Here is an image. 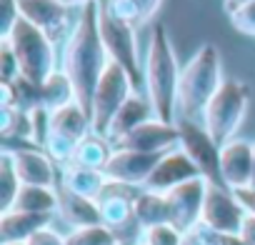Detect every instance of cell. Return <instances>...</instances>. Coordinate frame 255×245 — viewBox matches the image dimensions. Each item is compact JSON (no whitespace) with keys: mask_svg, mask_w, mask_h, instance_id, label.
I'll return each instance as SVG.
<instances>
[{"mask_svg":"<svg viewBox=\"0 0 255 245\" xmlns=\"http://www.w3.org/2000/svg\"><path fill=\"white\" fill-rule=\"evenodd\" d=\"M108 53L100 38V25H98V0L85 8H80V15L65 40L63 48V73L68 75L73 90H75V103L90 113L93 108V95L100 83V75L108 65Z\"/></svg>","mask_w":255,"mask_h":245,"instance_id":"1","label":"cell"},{"mask_svg":"<svg viewBox=\"0 0 255 245\" xmlns=\"http://www.w3.org/2000/svg\"><path fill=\"white\" fill-rule=\"evenodd\" d=\"M133 245H148V243H145V240L140 238V240H138V243H133Z\"/></svg>","mask_w":255,"mask_h":245,"instance_id":"44","label":"cell"},{"mask_svg":"<svg viewBox=\"0 0 255 245\" xmlns=\"http://www.w3.org/2000/svg\"><path fill=\"white\" fill-rule=\"evenodd\" d=\"M113 143L108 138H100V135H88L85 140L78 143L75 153H73V160L75 165H83V168H90V170H105L110 155H113Z\"/></svg>","mask_w":255,"mask_h":245,"instance_id":"25","label":"cell"},{"mask_svg":"<svg viewBox=\"0 0 255 245\" xmlns=\"http://www.w3.org/2000/svg\"><path fill=\"white\" fill-rule=\"evenodd\" d=\"M20 188H23V183L15 173L13 158H10V153L3 150V155H0V213L13 210Z\"/></svg>","mask_w":255,"mask_h":245,"instance_id":"26","label":"cell"},{"mask_svg":"<svg viewBox=\"0 0 255 245\" xmlns=\"http://www.w3.org/2000/svg\"><path fill=\"white\" fill-rule=\"evenodd\" d=\"M223 60L213 43H203L183 65L178 85V120L203 122V113L223 85ZM175 120V122H178Z\"/></svg>","mask_w":255,"mask_h":245,"instance_id":"3","label":"cell"},{"mask_svg":"<svg viewBox=\"0 0 255 245\" xmlns=\"http://www.w3.org/2000/svg\"><path fill=\"white\" fill-rule=\"evenodd\" d=\"M30 118V138L38 148H45L48 135H50V110L48 108H35L28 113Z\"/></svg>","mask_w":255,"mask_h":245,"instance_id":"30","label":"cell"},{"mask_svg":"<svg viewBox=\"0 0 255 245\" xmlns=\"http://www.w3.org/2000/svg\"><path fill=\"white\" fill-rule=\"evenodd\" d=\"M245 210L238 203L235 193L225 185H213L208 183V193H205V205H203V220L200 225H205L208 230L215 233H228V235H238L245 220Z\"/></svg>","mask_w":255,"mask_h":245,"instance_id":"9","label":"cell"},{"mask_svg":"<svg viewBox=\"0 0 255 245\" xmlns=\"http://www.w3.org/2000/svg\"><path fill=\"white\" fill-rule=\"evenodd\" d=\"M0 60H3V68H0V83H15L20 78V65L18 58L10 48L8 40H0Z\"/></svg>","mask_w":255,"mask_h":245,"instance_id":"32","label":"cell"},{"mask_svg":"<svg viewBox=\"0 0 255 245\" xmlns=\"http://www.w3.org/2000/svg\"><path fill=\"white\" fill-rule=\"evenodd\" d=\"M60 183L68 190H73V193H78L83 198L98 200L100 193H103V188L108 185V178H105L103 170H90V168L68 163V165L60 168Z\"/></svg>","mask_w":255,"mask_h":245,"instance_id":"23","label":"cell"},{"mask_svg":"<svg viewBox=\"0 0 255 245\" xmlns=\"http://www.w3.org/2000/svg\"><path fill=\"white\" fill-rule=\"evenodd\" d=\"M203 228H205V225H203ZM205 235H208V243H210V245H245L240 235L215 233V230H208V228H205Z\"/></svg>","mask_w":255,"mask_h":245,"instance_id":"37","label":"cell"},{"mask_svg":"<svg viewBox=\"0 0 255 245\" xmlns=\"http://www.w3.org/2000/svg\"><path fill=\"white\" fill-rule=\"evenodd\" d=\"M68 103H75V90L63 70H58L45 85H43V105L48 110H58Z\"/></svg>","mask_w":255,"mask_h":245,"instance_id":"27","label":"cell"},{"mask_svg":"<svg viewBox=\"0 0 255 245\" xmlns=\"http://www.w3.org/2000/svg\"><path fill=\"white\" fill-rule=\"evenodd\" d=\"M205 193H208V180L205 178L188 180V183L173 188L170 193H165L168 195V205H170V223L180 233H188V230L200 225Z\"/></svg>","mask_w":255,"mask_h":245,"instance_id":"10","label":"cell"},{"mask_svg":"<svg viewBox=\"0 0 255 245\" xmlns=\"http://www.w3.org/2000/svg\"><path fill=\"white\" fill-rule=\"evenodd\" d=\"M8 40L18 65H20V75L35 85H45L55 73H58V55H55V40H50L43 30H38L33 23H28L25 18H20L15 23V28L10 30Z\"/></svg>","mask_w":255,"mask_h":245,"instance_id":"4","label":"cell"},{"mask_svg":"<svg viewBox=\"0 0 255 245\" xmlns=\"http://www.w3.org/2000/svg\"><path fill=\"white\" fill-rule=\"evenodd\" d=\"M248 105H250L248 85L233 78H228L220 85V90L213 95V100L208 103L203 113V125L220 148L235 138L240 122L248 113Z\"/></svg>","mask_w":255,"mask_h":245,"instance_id":"6","label":"cell"},{"mask_svg":"<svg viewBox=\"0 0 255 245\" xmlns=\"http://www.w3.org/2000/svg\"><path fill=\"white\" fill-rule=\"evenodd\" d=\"M163 155L158 153H138V150H123L115 148L108 165H105V178L113 183H123L130 188H145L150 173L160 163Z\"/></svg>","mask_w":255,"mask_h":245,"instance_id":"11","label":"cell"},{"mask_svg":"<svg viewBox=\"0 0 255 245\" xmlns=\"http://www.w3.org/2000/svg\"><path fill=\"white\" fill-rule=\"evenodd\" d=\"M250 185L255 188V143H253V180H250Z\"/></svg>","mask_w":255,"mask_h":245,"instance_id":"42","label":"cell"},{"mask_svg":"<svg viewBox=\"0 0 255 245\" xmlns=\"http://www.w3.org/2000/svg\"><path fill=\"white\" fill-rule=\"evenodd\" d=\"M98 25H100V38H103L108 58L130 75L135 93L145 90V70L138 53L135 28L130 23L120 20L118 15H113L108 8V0H98Z\"/></svg>","mask_w":255,"mask_h":245,"instance_id":"5","label":"cell"},{"mask_svg":"<svg viewBox=\"0 0 255 245\" xmlns=\"http://www.w3.org/2000/svg\"><path fill=\"white\" fill-rule=\"evenodd\" d=\"M245 3H253V0H223V8H225V13H233L240 5H245Z\"/></svg>","mask_w":255,"mask_h":245,"instance_id":"40","label":"cell"},{"mask_svg":"<svg viewBox=\"0 0 255 245\" xmlns=\"http://www.w3.org/2000/svg\"><path fill=\"white\" fill-rule=\"evenodd\" d=\"M60 5H65V8H85V5H90V3H95V0H58Z\"/></svg>","mask_w":255,"mask_h":245,"instance_id":"41","label":"cell"},{"mask_svg":"<svg viewBox=\"0 0 255 245\" xmlns=\"http://www.w3.org/2000/svg\"><path fill=\"white\" fill-rule=\"evenodd\" d=\"M135 93L133 80L118 63L108 60L100 83L95 88L93 95V108H90V120H93V133L100 138H108L110 130V122L118 115V110L123 108V103Z\"/></svg>","mask_w":255,"mask_h":245,"instance_id":"7","label":"cell"},{"mask_svg":"<svg viewBox=\"0 0 255 245\" xmlns=\"http://www.w3.org/2000/svg\"><path fill=\"white\" fill-rule=\"evenodd\" d=\"M155 113H153V105L145 95L140 93H133L123 103V108L118 110V115L113 118L110 122V130H108V140L110 143H118L120 138H125L128 133H133L135 128H140L143 122L153 120Z\"/></svg>","mask_w":255,"mask_h":245,"instance_id":"20","label":"cell"},{"mask_svg":"<svg viewBox=\"0 0 255 245\" xmlns=\"http://www.w3.org/2000/svg\"><path fill=\"white\" fill-rule=\"evenodd\" d=\"M145 70V98L153 105V113L163 122L178 120V85H180V63L170 40L168 28L160 23L148 38V50L143 60Z\"/></svg>","mask_w":255,"mask_h":245,"instance_id":"2","label":"cell"},{"mask_svg":"<svg viewBox=\"0 0 255 245\" xmlns=\"http://www.w3.org/2000/svg\"><path fill=\"white\" fill-rule=\"evenodd\" d=\"M20 18L33 23L38 30H43L50 40H60L68 33L70 25V8L60 5L58 0H18Z\"/></svg>","mask_w":255,"mask_h":245,"instance_id":"14","label":"cell"},{"mask_svg":"<svg viewBox=\"0 0 255 245\" xmlns=\"http://www.w3.org/2000/svg\"><path fill=\"white\" fill-rule=\"evenodd\" d=\"M178 148L195 163L200 175L213 185H225L220 173V145L205 130L203 122L195 120H178Z\"/></svg>","mask_w":255,"mask_h":245,"instance_id":"8","label":"cell"},{"mask_svg":"<svg viewBox=\"0 0 255 245\" xmlns=\"http://www.w3.org/2000/svg\"><path fill=\"white\" fill-rule=\"evenodd\" d=\"M53 218L55 215L23 213V210L0 213V243H28L40 230L50 228Z\"/></svg>","mask_w":255,"mask_h":245,"instance_id":"19","label":"cell"},{"mask_svg":"<svg viewBox=\"0 0 255 245\" xmlns=\"http://www.w3.org/2000/svg\"><path fill=\"white\" fill-rule=\"evenodd\" d=\"M220 173L230 190L248 188L253 180V143L245 138H233L220 148Z\"/></svg>","mask_w":255,"mask_h":245,"instance_id":"16","label":"cell"},{"mask_svg":"<svg viewBox=\"0 0 255 245\" xmlns=\"http://www.w3.org/2000/svg\"><path fill=\"white\" fill-rule=\"evenodd\" d=\"M5 153H10L15 173H18L23 185H43V188H58L60 185L55 160L43 148L30 145V148H15V150H5Z\"/></svg>","mask_w":255,"mask_h":245,"instance_id":"13","label":"cell"},{"mask_svg":"<svg viewBox=\"0 0 255 245\" xmlns=\"http://www.w3.org/2000/svg\"><path fill=\"white\" fill-rule=\"evenodd\" d=\"M140 238L148 245H180L183 243V233L173 223H163V225L148 228V230L140 233Z\"/></svg>","mask_w":255,"mask_h":245,"instance_id":"29","label":"cell"},{"mask_svg":"<svg viewBox=\"0 0 255 245\" xmlns=\"http://www.w3.org/2000/svg\"><path fill=\"white\" fill-rule=\"evenodd\" d=\"M13 210L23 213H43V215H58V188H43V185H23Z\"/></svg>","mask_w":255,"mask_h":245,"instance_id":"24","label":"cell"},{"mask_svg":"<svg viewBox=\"0 0 255 245\" xmlns=\"http://www.w3.org/2000/svg\"><path fill=\"white\" fill-rule=\"evenodd\" d=\"M178 140L180 138H178V125L175 122H163V120L153 118V120L143 122L140 128H135L133 133H128L125 138H120L118 143H113V148L165 155V153L178 148Z\"/></svg>","mask_w":255,"mask_h":245,"instance_id":"12","label":"cell"},{"mask_svg":"<svg viewBox=\"0 0 255 245\" xmlns=\"http://www.w3.org/2000/svg\"><path fill=\"white\" fill-rule=\"evenodd\" d=\"M68 245H120V235L108 225H90L75 228L65 235Z\"/></svg>","mask_w":255,"mask_h":245,"instance_id":"28","label":"cell"},{"mask_svg":"<svg viewBox=\"0 0 255 245\" xmlns=\"http://www.w3.org/2000/svg\"><path fill=\"white\" fill-rule=\"evenodd\" d=\"M138 193H140V188H130V185L108 180V185L103 188V193L98 198L103 225H108V228H113L118 233V228H123V225L130 223V220H135L133 203H135V195Z\"/></svg>","mask_w":255,"mask_h":245,"instance_id":"17","label":"cell"},{"mask_svg":"<svg viewBox=\"0 0 255 245\" xmlns=\"http://www.w3.org/2000/svg\"><path fill=\"white\" fill-rule=\"evenodd\" d=\"M238 235L243 238V243H245V245H255V215H245L243 228H240V233H238Z\"/></svg>","mask_w":255,"mask_h":245,"instance_id":"39","label":"cell"},{"mask_svg":"<svg viewBox=\"0 0 255 245\" xmlns=\"http://www.w3.org/2000/svg\"><path fill=\"white\" fill-rule=\"evenodd\" d=\"M58 215L70 225V230L90 228V225H103V215H100L98 200L83 198V195L68 190L63 183L58 185Z\"/></svg>","mask_w":255,"mask_h":245,"instance_id":"18","label":"cell"},{"mask_svg":"<svg viewBox=\"0 0 255 245\" xmlns=\"http://www.w3.org/2000/svg\"><path fill=\"white\" fill-rule=\"evenodd\" d=\"M0 245H28V243H0Z\"/></svg>","mask_w":255,"mask_h":245,"instance_id":"43","label":"cell"},{"mask_svg":"<svg viewBox=\"0 0 255 245\" xmlns=\"http://www.w3.org/2000/svg\"><path fill=\"white\" fill-rule=\"evenodd\" d=\"M195 178H203L200 170L195 168V163L180 148H175V150H170L160 158V163L150 173L145 188L155 190V193H170L173 188H178L188 180H195Z\"/></svg>","mask_w":255,"mask_h":245,"instance_id":"15","label":"cell"},{"mask_svg":"<svg viewBox=\"0 0 255 245\" xmlns=\"http://www.w3.org/2000/svg\"><path fill=\"white\" fill-rule=\"evenodd\" d=\"M233 193H235L238 203L243 205V210H245L248 215H255V188L248 185V188H238V190H233Z\"/></svg>","mask_w":255,"mask_h":245,"instance_id":"36","label":"cell"},{"mask_svg":"<svg viewBox=\"0 0 255 245\" xmlns=\"http://www.w3.org/2000/svg\"><path fill=\"white\" fill-rule=\"evenodd\" d=\"M180 245H210V243H208V235H205V228L198 225V228L183 233V243H180Z\"/></svg>","mask_w":255,"mask_h":245,"instance_id":"38","label":"cell"},{"mask_svg":"<svg viewBox=\"0 0 255 245\" xmlns=\"http://www.w3.org/2000/svg\"><path fill=\"white\" fill-rule=\"evenodd\" d=\"M228 15H230V23H233L235 30H240L243 35L255 38V0H253V3L240 5L238 10H233Z\"/></svg>","mask_w":255,"mask_h":245,"instance_id":"31","label":"cell"},{"mask_svg":"<svg viewBox=\"0 0 255 245\" xmlns=\"http://www.w3.org/2000/svg\"><path fill=\"white\" fill-rule=\"evenodd\" d=\"M50 133L63 135L73 143L85 140L88 135H93L90 113H85L78 103H68L58 110H50Z\"/></svg>","mask_w":255,"mask_h":245,"instance_id":"21","label":"cell"},{"mask_svg":"<svg viewBox=\"0 0 255 245\" xmlns=\"http://www.w3.org/2000/svg\"><path fill=\"white\" fill-rule=\"evenodd\" d=\"M28 245H68V243H65V235H60V233L53 230V228H45V230H40L38 235H33V238L28 240Z\"/></svg>","mask_w":255,"mask_h":245,"instance_id":"35","label":"cell"},{"mask_svg":"<svg viewBox=\"0 0 255 245\" xmlns=\"http://www.w3.org/2000/svg\"><path fill=\"white\" fill-rule=\"evenodd\" d=\"M133 213H135V223L143 230L170 223V205H168V195L165 193H155L148 188H140V193L135 195L133 203Z\"/></svg>","mask_w":255,"mask_h":245,"instance_id":"22","label":"cell"},{"mask_svg":"<svg viewBox=\"0 0 255 245\" xmlns=\"http://www.w3.org/2000/svg\"><path fill=\"white\" fill-rule=\"evenodd\" d=\"M18 20H20L18 0H3V13H0V38H8Z\"/></svg>","mask_w":255,"mask_h":245,"instance_id":"33","label":"cell"},{"mask_svg":"<svg viewBox=\"0 0 255 245\" xmlns=\"http://www.w3.org/2000/svg\"><path fill=\"white\" fill-rule=\"evenodd\" d=\"M130 3L135 5V13H138V23L140 25H145L155 13H158V8H160V3L163 0H130Z\"/></svg>","mask_w":255,"mask_h":245,"instance_id":"34","label":"cell"}]
</instances>
